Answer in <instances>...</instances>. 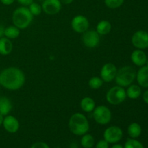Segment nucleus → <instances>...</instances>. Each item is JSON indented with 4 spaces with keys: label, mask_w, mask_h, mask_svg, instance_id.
Masks as SVG:
<instances>
[{
    "label": "nucleus",
    "mask_w": 148,
    "mask_h": 148,
    "mask_svg": "<svg viewBox=\"0 0 148 148\" xmlns=\"http://www.w3.org/2000/svg\"><path fill=\"white\" fill-rule=\"evenodd\" d=\"M25 75L15 66H10L0 72V85L10 90H17L24 85Z\"/></svg>",
    "instance_id": "f257e3e1"
},
{
    "label": "nucleus",
    "mask_w": 148,
    "mask_h": 148,
    "mask_svg": "<svg viewBox=\"0 0 148 148\" xmlns=\"http://www.w3.org/2000/svg\"><path fill=\"white\" fill-rule=\"evenodd\" d=\"M68 127L71 132L77 136H82L88 133L90 130L88 119L81 113H75L71 116Z\"/></svg>",
    "instance_id": "f03ea898"
},
{
    "label": "nucleus",
    "mask_w": 148,
    "mask_h": 148,
    "mask_svg": "<svg viewBox=\"0 0 148 148\" xmlns=\"http://www.w3.org/2000/svg\"><path fill=\"white\" fill-rule=\"evenodd\" d=\"M13 25L20 30L28 27L33 20V16L27 7H20L16 9L12 13Z\"/></svg>",
    "instance_id": "7ed1b4c3"
},
{
    "label": "nucleus",
    "mask_w": 148,
    "mask_h": 148,
    "mask_svg": "<svg viewBox=\"0 0 148 148\" xmlns=\"http://www.w3.org/2000/svg\"><path fill=\"white\" fill-rule=\"evenodd\" d=\"M137 72L131 66H124L117 70L115 77L116 83L122 88L130 86L136 79Z\"/></svg>",
    "instance_id": "20e7f679"
},
{
    "label": "nucleus",
    "mask_w": 148,
    "mask_h": 148,
    "mask_svg": "<svg viewBox=\"0 0 148 148\" xmlns=\"http://www.w3.org/2000/svg\"><path fill=\"white\" fill-rule=\"evenodd\" d=\"M127 98V93L124 88L119 85L110 88L106 95V100L107 102L113 106L120 105L124 102Z\"/></svg>",
    "instance_id": "39448f33"
},
{
    "label": "nucleus",
    "mask_w": 148,
    "mask_h": 148,
    "mask_svg": "<svg viewBox=\"0 0 148 148\" xmlns=\"http://www.w3.org/2000/svg\"><path fill=\"white\" fill-rule=\"evenodd\" d=\"M92 117L97 124L100 125H106L111 121L112 114L111 110L106 106L101 105L95 107L93 110Z\"/></svg>",
    "instance_id": "423d86ee"
},
{
    "label": "nucleus",
    "mask_w": 148,
    "mask_h": 148,
    "mask_svg": "<svg viewBox=\"0 0 148 148\" xmlns=\"http://www.w3.org/2000/svg\"><path fill=\"white\" fill-rule=\"evenodd\" d=\"M123 137V131L118 126H111L106 129L103 132V138L109 144L119 143Z\"/></svg>",
    "instance_id": "0eeeda50"
},
{
    "label": "nucleus",
    "mask_w": 148,
    "mask_h": 148,
    "mask_svg": "<svg viewBox=\"0 0 148 148\" xmlns=\"http://www.w3.org/2000/svg\"><path fill=\"white\" fill-rule=\"evenodd\" d=\"M71 27L76 33H83L89 29L90 22L86 17L82 14H78L72 18Z\"/></svg>",
    "instance_id": "6e6552de"
},
{
    "label": "nucleus",
    "mask_w": 148,
    "mask_h": 148,
    "mask_svg": "<svg viewBox=\"0 0 148 148\" xmlns=\"http://www.w3.org/2000/svg\"><path fill=\"white\" fill-rule=\"evenodd\" d=\"M132 43L137 49H145L148 48V33L145 30H137L132 37Z\"/></svg>",
    "instance_id": "1a4fd4ad"
},
{
    "label": "nucleus",
    "mask_w": 148,
    "mask_h": 148,
    "mask_svg": "<svg viewBox=\"0 0 148 148\" xmlns=\"http://www.w3.org/2000/svg\"><path fill=\"white\" fill-rule=\"evenodd\" d=\"M82 40L86 47L93 49L97 47L100 43V35L96 30H88L82 33Z\"/></svg>",
    "instance_id": "9d476101"
},
{
    "label": "nucleus",
    "mask_w": 148,
    "mask_h": 148,
    "mask_svg": "<svg viewBox=\"0 0 148 148\" xmlns=\"http://www.w3.org/2000/svg\"><path fill=\"white\" fill-rule=\"evenodd\" d=\"M117 67L113 63L105 64L102 66L100 72V77L103 79V82H111L115 79L116 75L117 73Z\"/></svg>",
    "instance_id": "9b49d317"
},
{
    "label": "nucleus",
    "mask_w": 148,
    "mask_h": 148,
    "mask_svg": "<svg viewBox=\"0 0 148 148\" xmlns=\"http://www.w3.org/2000/svg\"><path fill=\"white\" fill-rule=\"evenodd\" d=\"M62 4L60 0H44L42 3L43 12L49 15H54L61 11Z\"/></svg>",
    "instance_id": "f8f14e48"
},
{
    "label": "nucleus",
    "mask_w": 148,
    "mask_h": 148,
    "mask_svg": "<svg viewBox=\"0 0 148 148\" xmlns=\"http://www.w3.org/2000/svg\"><path fill=\"white\" fill-rule=\"evenodd\" d=\"M2 126L7 132L14 134L20 129V122L16 117L12 115H7L4 116Z\"/></svg>",
    "instance_id": "ddd939ff"
},
{
    "label": "nucleus",
    "mask_w": 148,
    "mask_h": 148,
    "mask_svg": "<svg viewBox=\"0 0 148 148\" xmlns=\"http://www.w3.org/2000/svg\"><path fill=\"white\" fill-rule=\"evenodd\" d=\"M147 59L146 53L141 49H136L131 54V60L132 63L140 67L145 65Z\"/></svg>",
    "instance_id": "4468645a"
},
{
    "label": "nucleus",
    "mask_w": 148,
    "mask_h": 148,
    "mask_svg": "<svg viewBox=\"0 0 148 148\" xmlns=\"http://www.w3.org/2000/svg\"><path fill=\"white\" fill-rule=\"evenodd\" d=\"M138 85L144 88H148V67L147 66H143L139 69L136 75Z\"/></svg>",
    "instance_id": "2eb2a0df"
},
{
    "label": "nucleus",
    "mask_w": 148,
    "mask_h": 148,
    "mask_svg": "<svg viewBox=\"0 0 148 148\" xmlns=\"http://www.w3.org/2000/svg\"><path fill=\"white\" fill-rule=\"evenodd\" d=\"M13 49L11 40L6 37L0 38V54L3 56L9 55Z\"/></svg>",
    "instance_id": "dca6fc26"
},
{
    "label": "nucleus",
    "mask_w": 148,
    "mask_h": 148,
    "mask_svg": "<svg viewBox=\"0 0 148 148\" xmlns=\"http://www.w3.org/2000/svg\"><path fill=\"white\" fill-rule=\"evenodd\" d=\"M12 109L11 101L6 96L0 97V114L4 116H7Z\"/></svg>",
    "instance_id": "f3484780"
},
{
    "label": "nucleus",
    "mask_w": 148,
    "mask_h": 148,
    "mask_svg": "<svg viewBox=\"0 0 148 148\" xmlns=\"http://www.w3.org/2000/svg\"><path fill=\"white\" fill-rule=\"evenodd\" d=\"M95 107H96V105H95V101L90 97H85L81 100L80 108L84 112H92Z\"/></svg>",
    "instance_id": "a211bd4d"
},
{
    "label": "nucleus",
    "mask_w": 148,
    "mask_h": 148,
    "mask_svg": "<svg viewBox=\"0 0 148 148\" xmlns=\"http://www.w3.org/2000/svg\"><path fill=\"white\" fill-rule=\"evenodd\" d=\"M127 98L130 99L135 100L137 99L142 95V89L140 85H130L127 87V89L126 90Z\"/></svg>",
    "instance_id": "6ab92c4d"
},
{
    "label": "nucleus",
    "mask_w": 148,
    "mask_h": 148,
    "mask_svg": "<svg viewBox=\"0 0 148 148\" xmlns=\"http://www.w3.org/2000/svg\"><path fill=\"white\" fill-rule=\"evenodd\" d=\"M112 26L108 20H101L96 26V31L100 36H106L111 32Z\"/></svg>",
    "instance_id": "aec40b11"
},
{
    "label": "nucleus",
    "mask_w": 148,
    "mask_h": 148,
    "mask_svg": "<svg viewBox=\"0 0 148 148\" xmlns=\"http://www.w3.org/2000/svg\"><path fill=\"white\" fill-rule=\"evenodd\" d=\"M127 132L131 138L136 139L140 136L142 133V127L138 123H132L129 125Z\"/></svg>",
    "instance_id": "412c9836"
},
{
    "label": "nucleus",
    "mask_w": 148,
    "mask_h": 148,
    "mask_svg": "<svg viewBox=\"0 0 148 148\" xmlns=\"http://www.w3.org/2000/svg\"><path fill=\"white\" fill-rule=\"evenodd\" d=\"M20 34V30L16 26L13 25L8 26L4 29V37L9 39H16L19 37Z\"/></svg>",
    "instance_id": "4be33fe9"
},
{
    "label": "nucleus",
    "mask_w": 148,
    "mask_h": 148,
    "mask_svg": "<svg viewBox=\"0 0 148 148\" xmlns=\"http://www.w3.org/2000/svg\"><path fill=\"white\" fill-rule=\"evenodd\" d=\"M80 143L83 148H92L95 145V139L92 134L86 133L82 135Z\"/></svg>",
    "instance_id": "5701e85b"
},
{
    "label": "nucleus",
    "mask_w": 148,
    "mask_h": 148,
    "mask_svg": "<svg viewBox=\"0 0 148 148\" xmlns=\"http://www.w3.org/2000/svg\"><path fill=\"white\" fill-rule=\"evenodd\" d=\"M103 81L99 77H92L88 81V85L91 89L98 90L103 86Z\"/></svg>",
    "instance_id": "b1692460"
},
{
    "label": "nucleus",
    "mask_w": 148,
    "mask_h": 148,
    "mask_svg": "<svg viewBox=\"0 0 148 148\" xmlns=\"http://www.w3.org/2000/svg\"><path fill=\"white\" fill-rule=\"evenodd\" d=\"M28 7L29 10L31 12V14H33V16H38L43 12L41 5H40L38 3L34 2V1L33 3H31Z\"/></svg>",
    "instance_id": "393cba45"
},
{
    "label": "nucleus",
    "mask_w": 148,
    "mask_h": 148,
    "mask_svg": "<svg viewBox=\"0 0 148 148\" xmlns=\"http://www.w3.org/2000/svg\"><path fill=\"white\" fill-rule=\"evenodd\" d=\"M124 148H144V146L135 139H129L124 144Z\"/></svg>",
    "instance_id": "a878e982"
},
{
    "label": "nucleus",
    "mask_w": 148,
    "mask_h": 148,
    "mask_svg": "<svg viewBox=\"0 0 148 148\" xmlns=\"http://www.w3.org/2000/svg\"><path fill=\"white\" fill-rule=\"evenodd\" d=\"M124 0H104L106 6L110 9H117L121 7Z\"/></svg>",
    "instance_id": "bb28decb"
},
{
    "label": "nucleus",
    "mask_w": 148,
    "mask_h": 148,
    "mask_svg": "<svg viewBox=\"0 0 148 148\" xmlns=\"http://www.w3.org/2000/svg\"><path fill=\"white\" fill-rule=\"evenodd\" d=\"M95 148H109V143L103 139L97 143Z\"/></svg>",
    "instance_id": "cd10ccee"
},
{
    "label": "nucleus",
    "mask_w": 148,
    "mask_h": 148,
    "mask_svg": "<svg viewBox=\"0 0 148 148\" xmlns=\"http://www.w3.org/2000/svg\"><path fill=\"white\" fill-rule=\"evenodd\" d=\"M30 148H50L49 145L46 144L44 142H37L35 143L34 144L32 145Z\"/></svg>",
    "instance_id": "c85d7f7f"
},
{
    "label": "nucleus",
    "mask_w": 148,
    "mask_h": 148,
    "mask_svg": "<svg viewBox=\"0 0 148 148\" xmlns=\"http://www.w3.org/2000/svg\"><path fill=\"white\" fill-rule=\"evenodd\" d=\"M17 1H18L19 4L24 6V7H27V6L30 5L31 3L33 2V0H17Z\"/></svg>",
    "instance_id": "c756f323"
},
{
    "label": "nucleus",
    "mask_w": 148,
    "mask_h": 148,
    "mask_svg": "<svg viewBox=\"0 0 148 148\" xmlns=\"http://www.w3.org/2000/svg\"><path fill=\"white\" fill-rule=\"evenodd\" d=\"M14 1H15V0H0V1H1L4 5H7V6L12 4L14 2Z\"/></svg>",
    "instance_id": "7c9ffc66"
},
{
    "label": "nucleus",
    "mask_w": 148,
    "mask_h": 148,
    "mask_svg": "<svg viewBox=\"0 0 148 148\" xmlns=\"http://www.w3.org/2000/svg\"><path fill=\"white\" fill-rule=\"evenodd\" d=\"M143 101H144V102L148 105V90H147L145 91V92L143 93Z\"/></svg>",
    "instance_id": "2f4dec72"
},
{
    "label": "nucleus",
    "mask_w": 148,
    "mask_h": 148,
    "mask_svg": "<svg viewBox=\"0 0 148 148\" xmlns=\"http://www.w3.org/2000/svg\"><path fill=\"white\" fill-rule=\"evenodd\" d=\"M4 26L3 25L0 24V38H2L3 36H4Z\"/></svg>",
    "instance_id": "473e14b6"
},
{
    "label": "nucleus",
    "mask_w": 148,
    "mask_h": 148,
    "mask_svg": "<svg viewBox=\"0 0 148 148\" xmlns=\"http://www.w3.org/2000/svg\"><path fill=\"white\" fill-rule=\"evenodd\" d=\"M74 0H60L61 3L63 4H70L73 2Z\"/></svg>",
    "instance_id": "72a5a7b5"
},
{
    "label": "nucleus",
    "mask_w": 148,
    "mask_h": 148,
    "mask_svg": "<svg viewBox=\"0 0 148 148\" xmlns=\"http://www.w3.org/2000/svg\"><path fill=\"white\" fill-rule=\"evenodd\" d=\"M111 148H124V147H123L122 145H120V144H114V145L112 146V147H111Z\"/></svg>",
    "instance_id": "f704fd0d"
},
{
    "label": "nucleus",
    "mask_w": 148,
    "mask_h": 148,
    "mask_svg": "<svg viewBox=\"0 0 148 148\" xmlns=\"http://www.w3.org/2000/svg\"><path fill=\"white\" fill-rule=\"evenodd\" d=\"M4 116L1 115V114H0V127H1V126H2L3 121H4Z\"/></svg>",
    "instance_id": "c9c22d12"
},
{
    "label": "nucleus",
    "mask_w": 148,
    "mask_h": 148,
    "mask_svg": "<svg viewBox=\"0 0 148 148\" xmlns=\"http://www.w3.org/2000/svg\"><path fill=\"white\" fill-rule=\"evenodd\" d=\"M145 66H147L148 67V58L147 59V61H146V64H145Z\"/></svg>",
    "instance_id": "e433bc0d"
}]
</instances>
